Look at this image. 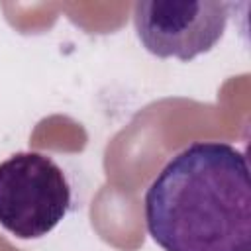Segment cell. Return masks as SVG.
I'll return each instance as SVG.
<instances>
[{"instance_id": "6da1fadb", "label": "cell", "mask_w": 251, "mask_h": 251, "mask_svg": "<svg viewBox=\"0 0 251 251\" xmlns=\"http://www.w3.org/2000/svg\"><path fill=\"white\" fill-rule=\"evenodd\" d=\"M145 226L163 251H251V182L243 151L194 141L145 192Z\"/></svg>"}, {"instance_id": "7a4b0ae2", "label": "cell", "mask_w": 251, "mask_h": 251, "mask_svg": "<svg viewBox=\"0 0 251 251\" xmlns=\"http://www.w3.org/2000/svg\"><path fill=\"white\" fill-rule=\"evenodd\" d=\"M71 208V184L63 169L37 151L0 161V226L20 239L53 231Z\"/></svg>"}, {"instance_id": "3957f363", "label": "cell", "mask_w": 251, "mask_h": 251, "mask_svg": "<svg viewBox=\"0 0 251 251\" xmlns=\"http://www.w3.org/2000/svg\"><path fill=\"white\" fill-rule=\"evenodd\" d=\"M229 10L218 0H141L133 6V27L151 55L192 61L224 37Z\"/></svg>"}]
</instances>
